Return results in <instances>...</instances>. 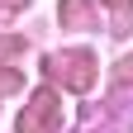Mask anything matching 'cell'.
Masks as SVG:
<instances>
[{
    "label": "cell",
    "instance_id": "1",
    "mask_svg": "<svg viewBox=\"0 0 133 133\" xmlns=\"http://www.w3.org/2000/svg\"><path fill=\"white\" fill-rule=\"evenodd\" d=\"M48 114H52V95H38L33 100V109H29V119H19V133H43V124H48Z\"/></svg>",
    "mask_w": 133,
    "mask_h": 133
}]
</instances>
